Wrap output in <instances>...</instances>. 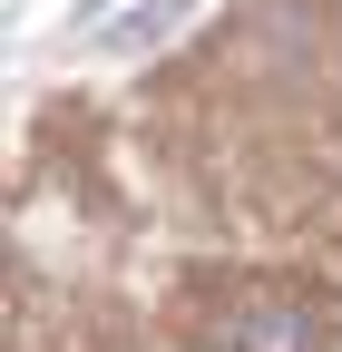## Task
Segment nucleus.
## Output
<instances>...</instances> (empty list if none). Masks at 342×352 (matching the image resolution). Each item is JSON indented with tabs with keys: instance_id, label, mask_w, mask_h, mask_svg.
Returning <instances> with one entry per match:
<instances>
[{
	"instance_id": "1",
	"label": "nucleus",
	"mask_w": 342,
	"mask_h": 352,
	"mask_svg": "<svg viewBox=\"0 0 342 352\" xmlns=\"http://www.w3.org/2000/svg\"><path fill=\"white\" fill-rule=\"evenodd\" d=\"M323 333H313V314L293 294H264V303H244V314L225 323V352H313Z\"/></svg>"
}]
</instances>
